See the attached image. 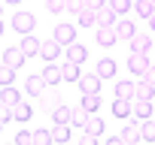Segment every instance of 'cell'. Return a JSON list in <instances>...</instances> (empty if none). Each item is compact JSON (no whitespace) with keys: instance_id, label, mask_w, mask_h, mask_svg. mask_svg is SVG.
<instances>
[{"instance_id":"cell-1","label":"cell","mask_w":155,"mask_h":145,"mask_svg":"<svg viewBox=\"0 0 155 145\" xmlns=\"http://www.w3.org/2000/svg\"><path fill=\"white\" fill-rule=\"evenodd\" d=\"M34 27H37V18H34L31 12H15V15H12V30H15V33L25 36V33H34Z\"/></svg>"},{"instance_id":"cell-2","label":"cell","mask_w":155,"mask_h":145,"mask_svg":"<svg viewBox=\"0 0 155 145\" xmlns=\"http://www.w3.org/2000/svg\"><path fill=\"white\" fill-rule=\"evenodd\" d=\"M128 69L134 72L137 79H143V72L149 69V57H146V51H131V54H128Z\"/></svg>"},{"instance_id":"cell-3","label":"cell","mask_w":155,"mask_h":145,"mask_svg":"<svg viewBox=\"0 0 155 145\" xmlns=\"http://www.w3.org/2000/svg\"><path fill=\"white\" fill-rule=\"evenodd\" d=\"M101 82H104V79L97 76V72H82L76 85H79L82 94H101Z\"/></svg>"},{"instance_id":"cell-4","label":"cell","mask_w":155,"mask_h":145,"mask_svg":"<svg viewBox=\"0 0 155 145\" xmlns=\"http://www.w3.org/2000/svg\"><path fill=\"white\" fill-rule=\"evenodd\" d=\"M85 57H88V45H82V42H70V45H64V60L82 63Z\"/></svg>"},{"instance_id":"cell-5","label":"cell","mask_w":155,"mask_h":145,"mask_svg":"<svg viewBox=\"0 0 155 145\" xmlns=\"http://www.w3.org/2000/svg\"><path fill=\"white\" fill-rule=\"evenodd\" d=\"M116 39H119L116 24H101V27H97V45L110 48V45H116Z\"/></svg>"},{"instance_id":"cell-6","label":"cell","mask_w":155,"mask_h":145,"mask_svg":"<svg viewBox=\"0 0 155 145\" xmlns=\"http://www.w3.org/2000/svg\"><path fill=\"white\" fill-rule=\"evenodd\" d=\"M61 51H64V45H61L55 36H52V39H43V45H40V57H43V60H55Z\"/></svg>"},{"instance_id":"cell-7","label":"cell","mask_w":155,"mask_h":145,"mask_svg":"<svg viewBox=\"0 0 155 145\" xmlns=\"http://www.w3.org/2000/svg\"><path fill=\"white\" fill-rule=\"evenodd\" d=\"M25 60H28V54H25L18 45H12V48H6V51H3V63H9L12 69H21V66H25Z\"/></svg>"},{"instance_id":"cell-8","label":"cell","mask_w":155,"mask_h":145,"mask_svg":"<svg viewBox=\"0 0 155 145\" xmlns=\"http://www.w3.org/2000/svg\"><path fill=\"white\" fill-rule=\"evenodd\" d=\"M61 45H70V42H76V27L73 24H55V33H52Z\"/></svg>"},{"instance_id":"cell-9","label":"cell","mask_w":155,"mask_h":145,"mask_svg":"<svg viewBox=\"0 0 155 145\" xmlns=\"http://www.w3.org/2000/svg\"><path fill=\"white\" fill-rule=\"evenodd\" d=\"M49 88V82L43 79V72H40V76H31L28 82H25V91L31 94V97H43V91Z\"/></svg>"},{"instance_id":"cell-10","label":"cell","mask_w":155,"mask_h":145,"mask_svg":"<svg viewBox=\"0 0 155 145\" xmlns=\"http://www.w3.org/2000/svg\"><path fill=\"white\" fill-rule=\"evenodd\" d=\"M40 45H43V42H40L34 33H25V36H21V42H18V48H21L28 57H37V54H40Z\"/></svg>"},{"instance_id":"cell-11","label":"cell","mask_w":155,"mask_h":145,"mask_svg":"<svg viewBox=\"0 0 155 145\" xmlns=\"http://www.w3.org/2000/svg\"><path fill=\"white\" fill-rule=\"evenodd\" d=\"M113 115H116V118H131V115H134V100H128V97H116V103H113Z\"/></svg>"},{"instance_id":"cell-12","label":"cell","mask_w":155,"mask_h":145,"mask_svg":"<svg viewBox=\"0 0 155 145\" xmlns=\"http://www.w3.org/2000/svg\"><path fill=\"white\" fill-rule=\"evenodd\" d=\"M116 69H119V66H116V60H113V57H101V60H97V66H94V72H97L101 79H113V76H116Z\"/></svg>"},{"instance_id":"cell-13","label":"cell","mask_w":155,"mask_h":145,"mask_svg":"<svg viewBox=\"0 0 155 145\" xmlns=\"http://www.w3.org/2000/svg\"><path fill=\"white\" fill-rule=\"evenodd\" d=\"M94 18H97V27H101V24H116V9H113L110 3H104V6L94 9Z\"/></svg>"},{"instance_id":"cell-14","label":"cell","mask_w":155,"mask_h":145,"mask_svg":"<svg viewBox=\"0 0 155 145\" xmlns=\"http://www.w3.org/2000/svg\"><path fill=\"white\" fill-rule=\"evenodd\" d=\"M119 136H122V145H134L137 139H143V136H140V124H137V121L125 124V130H122Z\"/></svg>"},{"instance_id":"cell-15","label":"cell","mask_w":155,"mask_h":145,"mask_svg":"<svg viewBox=\"0 0 155 145\" xmlns=\"http://www.w3.org/2000/svg\"><path fill=\"white\" fill-rule=\"evenodd\" d=\"M43 79L49 82V88L61 82V66H58L55 60H46V66H43Z\"/></svg>"},{"instance_id":"cell-16","label":"cell","mask_w":155,"mask_h":145,"mask_svg":"<svg viewBox=\"0 0 155 145\" xmlns=\"http://www.w3.org/2000/svg\"><path fill=\"white\" fill-rule=\"evenodd\" d=\"M128 42H131V51H149L152 48V36L149 33H134Z\"/></svg>"},{"instance_id":"cell-17","label":"cell","mask_w":155,"mask_h":145,"mask_svg":"<svg viewBox=\"0 0 155 145\" xmlns=\"http://www.w3.org/2000/svg\"><path fill=\"white\" fill-rule=\"evenodd\" d=\"M134 97H137V100H152V97H155V85H149L146 79L134 82Z\"/></svg>"},{"instance_id":"cell-18","label":"cell","mask_w":155,"mask_h":145,"mask_svg":"<svg viewBox=\"0 0 155 145\" xmlns=\"http://www.w3.org/2000/svg\"><path fill=\"white\" fill-rule=\"evenodd\" d=\"M152 112H155L152 109V100H137L134 97V115L131 118H140L143 121V118H152Z\"/></svg>"},{"instance_id":"cell-19","label":"cell","mask_w":155,"mask_h":145,"mask_svg":"<svg viewBox=\"0 0 155 145\" xmlns=\"http://www.w3.org/2000/svg\"><path fill=\"white\" fill-rule=\"evenodd\" d=\"M79 63H73V60H64V66H61V79L64 82H79Z\"/></svg>"},{"instance_id":"cell-20","label":"cell","mask_w":155,"mask_h":145,"mask_svg":"<svg viewBox=\"0 0 155 145\" xmlns=\"http://www.w3.org/2000/svg\"><path fill=\"white\" fill-rule=\"evenodd\" d=\"M82 130H85L88 136H97V139H101V136H104V118H97V115L91 112V115H88V124H85Z\"/></svg>"},{"instance_id":"cell-21","label":"cell","mask_w":155,"mask_h":145,"mask_svg":"<svg viewBox=\"0 0 155 145\" xmlns=\"http://www.w3.org/2000/svg\"><path fill=\"white\" fill-rule=\"evenodd\" d=\"M0 100L9 103V106H15V103L21 100V94H18V88H15V85H0Z\"/></svg>"},{"instance_id":"cell-22","label":"cell","mask_w":155,"mask_h":145,"mask_svg":"<svg viewBox=\"0 0 155 145\" xmlns=\"http://www.w3.org/2000/svg\"><path fill=\"white\" fill-rule=\"evenodd\" d=\"M31 115H34V109H31L25 100H18V103L12 106V121H31Z\"/></svg>"},{"instance_id":"cell-23","label":"cell","mask_w":155,"mask_h":145,"mask_svg":"<svg viewBox=\"0 0 155 145\" xmlns=\"http://www.w3.org/2000/svg\"><path fill=\"white\" fill-rule=\"evenodd\" d=\"M49 115H52V121H61V124H70V118H73V109H70L67 103H61V106H55V109H52Z\"/></svg>"},{"instance_id":"cell-24","label":"cell","mask_w":155,"mask_h":145,"mask_svg":"<svg viewBox=\"0 0 155 145\" xmlns=\"http://www.w3.org/2000/svg\"><path fill=\"white\" fill-rule=\"evenodd\" d=\"M88 115H91V112H88L82 103L73 106V118H70V124H73V127H85V124H88Z\"/></svg>"},{"instance_id":"cell-25","label":"cell","mask_w":155,"mask_h":145,"mask_svg":"<svg viewBox=\"0 0 155 145\" xmlns=\"http://www.w3.org/2000/svg\"><path fill=\"white\" fill-rule=\"evenodd\" d=\"M116 33L125 36V39H131V36L137 33V27H134V21H128V18H116Z\"/></svg>"},{"instance_id":"cell-26","label":"cell","mask_w":155,"mask_h":145,"mask_svg":"<svg viewBox=\"0 0 155 145\" xmlns=\"http://www.w3.org/2000/svg\"><path fill=\"white\" fill-rule=\"evenodd\" d=\"M61 103H64V100H61L55 91H49V88L43 91V100H40V106H43L46 112H52V109H55V106H61Z\"/></svg>"},{"instance_id":"cell-27","label":"cell","mask_w":155,"mask_h":145,"mask_svg":"<svg viewBox=\"0 0 155 145\" xmlns=\"http://www.w3.org/2000/svg\"><path fill=\"white\" fill-rule=\"evenodd\" d=\"M76 21H79V27H94L97 24V18H94V9H82V12H76Z\"/></svg>"},{"instance_id":"cell-28","label":"cell","mask_w":155,"mask_h":145,"mask_svg":"<svg viewBox=\"0 0 155 145\" xmlns=\"http://www.w3.org/2000/svg\"><path fill=\"white\" fill-rule=\"evenodd\" d=\"M52 139H55V142H67V139H70V124L55 121V127H52Z\"/></svg>"},{"instance_id":"cell-29","label":"cell","mask_w":155,"mask_h":145,"mask_svg":"<svg viewBox=\"0 0 155 145\" xmlns=\"http://www.w3.org/2000/svg\"><path fill=\"white\" fill-rule=\"evenodd\" d=\"M134 9H137L140 18H149L155 12V3H152V0H134Z\"/></svg>"},{"instance_id":"cell-30","label":"cell","mask_w":155,"mask_h":145,"mask_svg":"<svg viewBox=\"0 0 155 145\" xmlns=\"http://www.w3.org/2000/svg\"><path fill=\"white\" fill-rule=\"evenodd\" d=\"M116 97H128V100H134V82H116Z\"/></svg>"},{"instance_id":"cell-31","label":"cell","mask_w":155,"mask_h":145,"mask_svg":"<svg viewBox=\"0 0 155 145\" xmlns=\"http://www.w3.org/2000/svg\"><path fill=\"white\" fill-rule=\"evenodd\" d=\"M140 136H143L146 142H155V118H152V121L143 118V124H140Z\"/></svg>"},{"instance_id":"cell-32","label":"cell","mask_w":155,"mask_h":145,"mask_svg":"<svg viewBox=\"0 0 155 145\" xmlns=\"http://www.w3.org/2000/svg\"><path fill=\"white\" fill-rule=\"evenodd\" d=\"M15 82V69L9 63H0V85H12Z\"/></svg>"},{"instance_id":"cell-33","label":"cell","mask_w":155,"mask_h":145,"mask_svg":"<svg viewBox=\"0 0 155 145\" xmlns=\"http://www.w3.org/2000/svg\"><path fill=\"white\" fill-rule=\"evenodd\" d=\"M82 106L88 112H97L101 109V94H82Z\"/></svg>"},{"instance_id":"cell-34","label":"cell","mask_w":155,"mask_h":145,"mask_svg":"<svg viewBox=\"0 0 155 145\" xmlns=\"http://www.w3.org/2000/svg\"><path fill=\"white\" fill-rule=\"evenodd\" d=\"M107 3L116 9V15H125L128 9H134V0H107Z\"/></svg>"},{"instance_id":"cell-35","label":"cell","mask_w":155,"mask_h":145,"mask_svg":"<svg viewBox=\"0 0 155 145\" xmlns=\"http://www.w3.org/2000/svg\"><path fill=\"white\" fill-rule=\"evenodd\" d=\"M34 142H37V145H49V142H55V139H52V130H34Z\"/></svg>"},{"instance_id":"cell-36","label":"cell","mask_w":155,"mask_h":145,"mask_svg":"<svg viewBox=\"0 0 155 145\" xmlns=\"http://www.w3.org/2000/svg\"><path fill=\"white\" fill-rule=\"evenodd\" d=\"M6 121H12V106L0 100V124H6Z\"/></svg>"},{"instance_id":"cell-37","label":"cell","mask_w":155,"mask_h":145,"mask_svg":"<svg viewBox=\"0 0 155 145\" xmlns=\"http://www.w3.org/2000/svg\"><path fill=\"white\" fill-rule=\"evenodd\" d=\"M46 9L49 12H64L67 9V0H46Z\"/></svg>"},{"instance_id":"cell-38","label":"cell","mask_w":155,"mask_h":145,"mask_svg":"<svg viewBox=\"0 0 155 145\" xmlns=\"http://www.w3.org/2000/svg\"><path fill=\"white\" fill-rule=\"evenodd\" d=\"M82 9H85V0H67V12L76 15V12H82Z\"/></svg>"},{"instance_id":"cell-39","label":"cell","mask_w":155,"mask_h":145,"mask_svg":"<svg viewBox=\"0 0 155 145\" xmlns=\"http://www.w3.org/2000/svg\"><path fill=\"white\" fill-rule=\"evenodd\" d=\"M15 142H18V145H31V142H34V133H28V130H21V133L15 136Z\"/></svg>"},{"instance_id":"cell-40","label":"cell","mask_w":155,"mask_h":145,"mask_svg":"<svg viewBox=\"0 0 155 145\" xmlns=\"http://www.w3.org/2000/svg\"><path fill=\"white\" fill-rule=\"evenodd\" d=\"M143 79H146L149 85H155V63H149V69L143 72Z\"/></svg>"},{"instance_id":"cell-41","label":"cell","mask_w":155,"mask_h":145,"mask_svg":"<svg viewBox=\"0 0 155 145\" xmlns=\"http://www.w3.org/2000/svg\"><path fill=\"white\" fill-rule=\"evenodd\" d=\"M104 3H107V0H85V6H88V9H97V6H104Z\"/></svg>"},{"instance_id":"cell-42","label":"cell","mask_w":155,"mask_h":145,"mask_svg":"<svg viewBox=\"0 0 155 145\" xmlns=\"http://www.w3.org/2000/svg\"><path fill=\"white\" fill-rule=\"evenodd\" d=\"M82 145H97V136H88V133H85V136H82Z\"/></svg>"},{"instance_id":"cell-43","label":"cell","mask_w":155,"mask_h":145,"mask_svg":"<svg viewBox=\"0 0 155 145\" xmlns=\"http://www.w3.org/2000/svg\"><path fill=\"white\" fill-rule=\"evenodd\" d=\"M146 21H149V27H152V30H155V12H152V15H149V18H146Z\"/></svg>"},{"instance_id":"cell-44","label":"cell","mask_w":155,"mask_h":145,"mask_svg":"<svg viewBox=\"0 0 155 145\" xmlns=\"http://www.w3.org/2000/svg\"><path fill=\"white\" fill-rule=\"evenodd\" d=\"M6 3H12V6H15V3H21V0H6Z\"/></svg>"},{"instance_id":"cell-45","label":"cell","mask_w":155,"mask_h":145,"mask_svg":"<svg viewBox=\"0 0 155 145\" xmlns=\"http://www.w3.org/2000/svg\"><path fill=\"white\" fill-rule=\"evenodd\" d=\"M0 33H3V21H0Z\"/></svg>"},{"instance_id":"cell-46","label":"cell","mask_w":155,"mask_h":145,"mask_svg":"<svg viewBox=\"0 0 155 145\" xmlns=\"http://www.w3.org/2000/svg\"><path fill=\"white\" fill-rule=\"evenodd\" d=\"M152 118H155V112H152Z\"/></svg>"},{"instance_id":"cell-47","label":"cell","mask_w":155,"mask_h":145,"mask_svg":"<svg viewBox=\"0 0 155 145\" xmlns=\"http://www.w3.org/2000/svg\"><path fill=\"white\" fill-rule=\"evenodd\" d=\"M0 127H3V124H0Z\"/></svg>"},{"instance_id":"cell-48","label":"cell","mask_w":155,"mask_h":145,"mask_svg":"<svg viewBox=\"0 0 155 145\" xmlns=\"http://www.w3.org/2000/svg\"><path fill=\"white\" fill-rule=\"evenodd\" d=\"M152 3H155V0H152Z\"/></svg>"}]
</instances>
